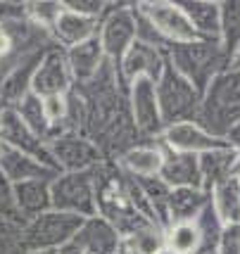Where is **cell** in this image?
<instances>
[{
	"label": "cell",
	"instance_id": "obj_13",
	"mask_svg": "<svg viewBox=\"0 0 240 254\" xmlns=\"http://www.w3.org/2000/svg\"><path fill=\"white\" fill-rule=\"evenodd\" d=\"M166 64H169V55L164 50L136 41L131 45V50L119 62L117 71H119V78L124 81V86L129 88L136 78H150L157 83L162 78Z\"/></svg>",
	"mask_w": 240,
	"mask_h": 254
},
{
	"label": "cell",
	"instance_id": "obj_10",
	"mask_svg": "<svg viewBox=\"0 0 240 254\" xmlns=\"http://www.w3.org/2000/svg\"><path fill=\"white\" fill-rule=\"evenodd\" d=\"M50 157L55 169L60 174H74V171H93L102 162H107L102 150L83 133H65L60 138H53L50 143Z\"/></svg>",
	"mask_w": 240,
	"mask_h": 254
},
{
	"label": "cell",
	"instance_id": "obj_2",
	"mask_svg": "<svg viewBox=\"0 0 240 254\" xmlns=\"http://www.w3.org/2000/svg\"><path fill=\"white\" fill-rule=\"evenodd\" d=\"M240 122V69L229 66L224 74H219L212 86L202 95L197 124L207 128L212 135L224 138Z\"/></svg>",
	"mask_w": 240,
	"mask_h": 254
},
{
	"label": "cell",
	"instance_id": "obj_12",
	"mask_svg": "<svg viewBox=\"0 0 240 254\" xmlns=\"http://www.w3.org/2000/svg\"><path fill=\"white\" fill-rule=\"evenodd\" d=\"M0 140L2 143L12 145L14 150H19L24 155H31L36 157L38 162H43L45 166L55 169V162L50 157V147L45 143L41 135L36 133L22 122L19 112L14 107H0ZM57 171V169H55ZM60 174V171H57Z\"/></svg>",
	"mask_w": 240,
	"mask_h": 254
},
{
	"label": "cell",
	"instance_id": "obj_35",
	"mask_svg": "<svg viewBox=\"0 0 240 254\" xmlns=\"http://www.w3.org/2000/svg\"><path fill=\"white\" fill-rule=\"evenodd\" d=\"M226 143H229L236 152H240V122L229 131V135H226Z\"/></svg>",
	"mask_w": 240,
	"mask_h": 254
},
{
	"label": "cell",
	"instance_id": "obj_22",
	"mask_svg": "<svg viewBox=\"0 0 240 254\" xmlns=\"http://www.w3.org/2000/svg\"><path fill=\"white\" fill-rule=\"evenodd\" d=\"M209 202H212V195L205 188H171L169 204H166V221H195Z\"/></svg>",
	"mask_w": 240,
	"mask_h": 254
},
{
	"label": "cell",
	"instance_id": "obj_8",
	"mask_svg": "<svg viewBox=\"0 0 240 254\" xmlns=\"http://www.w3.org/2000/svg\"><path fill=\"white\" fill-rule=\"evenodd\" d=\"M136 10L169 43V48L200 41L178 0H141L136 2Z\"/></svg>",
	"mask_w": 240,
	"mask_h": 254
},
{
	"label": "cell",
	"instance_id": "obj_25",
	"mask_svg": "<svg viewBox=\"0 0 240 254\" xmlns=\"http://www.w3.org/2000/svg\"><path fill=\"white\" fill-rule=\"evenodd\" d=\"M164 252L166 254H200L202 240L195 221L169 223L164 228Z\"/></svg>",
	"mask_w": 240,
	"mask_h": 254
},
{
	"label": "cell",
	"instance_id": "obj_33",
	"mask_svg": "<svg viewBox=\"0 0 240 254\" xmlns=\"http://www.w3.org/2000/svg\"><path fill=\"white\" fill-rule=\"evenodd\" d=\"M65 5L67 10L83 14V17H90V19H102V14L107 12V2L105 0H69Z\"/></svg>",
	"mask_w": 240,
	"mask_h": 254
},
{
	"label": "cell",
	"instance_id": "obj_36",
	"mask_svg": "<svg viewBox=\"0 0 240 254\" xmlns=\"http://www.w3.org/2000/svg\"><path fill=\"white\" fill-rule=\"evenodd\" d=\"M55 254H83V250L79 247V245H74V243H69V245H65V247H60Z\"/></svg>",
	"mask_w": 240,
	"mask_h": 254
},
{
	"label": "cell",
	"instance_id": "obj_6",
	"mask_svg": "<svg viewBox=\"0 0 240 254\" xmlns=\"http://www.w3.org/2000/svg\"><path fill=\"white\" fill-rule=\"evenodd\" d=\"M98 41L109 64L119 66L124 55L138 41L136 5L133 2H107V12L100 19Z\"/></svg>",
	"mask_w": 240,
	"mask_h": 254
},
{
	"label": "cell",
	"instance_id": "obj_11",
	"mask_svg": "<svg viewBox=\"0 0 240 254\" xmlns=\"http://www.w3.org/2000/svg\"><path fill=\"white\" fill-rule=\"evenodd\" d=\"M72 90H74V76L67 62V53L60 45H53L45 50V55L38 62L31 81V93L38 98H53V95H67Z\"/></svg>",
	"mask_w": 240,
	"mask_h": 254
},
{
	"label": "cell",
	"instance_id": "obj_15",
	"mask_svg": "<svg viewBox=\"0 0 240 254\" xmlns=\"http://www.w3.org/2000/svg\"><path fill=\"white\" fill-rule=\"evenodd\" d=\"M79 245L83 254H121L124 252V238L119 231L102 216H90L81 223L77 238L72 240Z\"/></svg>",
	"mask_w": 240,
	"mask_h": 254
},
{
	"label": "cell",
	"instance_id": "obj_23",
	"mask_svg": "<svg viewBox=\"0 0 240 254\" xmlns=\"http://www.w3.org/2000/svg\"><path fill=\"white\" fill-rule=\"evenodd\" d=\"M50 183L53 181H26V183L14 186V204H17V211L24 223L53 209Z\"/></svg>",
	"mask_w": 240,
	"mask_h": 254
},
{
	"label": "cell",
	"instance_id": "obj_34",
	"mask_svg": "<svg viewBox=\"0 0 240 254\" xmlns=\"http://www.w3.org/2000/svg\"><path fill=\"white\" fill-rule=\"evenodd\" d=\"M214 254H240V223H226Z\"/></svg>",
	"mask_w": 240,
	"mask_h": 254
},
{
	"label": "cell",
	"instance_id": "obj_5",
	"mask_svg": "<svg viewBox=\"0 0 240 254\" xmlns=\"http://www.w3.org/2000/svg\"><path fill=\"white\" fill-rule=\"evenodd\" d=\"M157 100H160L164 126L197 122L202 93L188 78L181 76L171 64H166L162 78L157 81Z\"/></svg>",
	"mask_w": 240,
	"mask_h": 254
},
{
	"label": "cell",
	"instance_id": "obj_17",
	"mask_svg": "<svg viewBox=\"0 0 240 254\" xmlns=\"http://www.w3.org/2000/svg\"><path fill=\"white\" fill-rule=\"evenodd\" d=\"M160 178L169 188H205L202 174H200V157L174 152L169 147H164V164Z\"/></svg>",
	"mask_w": 240,
	"mask_h": 254
},
{
	"label": "cell",
	"instance_id": "obj_32",
	"mask_svg": "<svg viewBox=\"0 0 240 254\" xmlns=\"http://www.w3.org/2000/svg\"><path fill=\"white\" fill-rule=\"evenodd\" d=\"M0 216L10 219V221L24 223L19 211H17V204H14V186L7 181V176L2 171H0Z\"/></svg>",
	"mask_w": 240,
	"mask_h": 254
},
{
	"label": "cell",
	"instance_id": "obj_18",
	"mask_svg": "<svg viewBox=\"0 0 240 254\" xmlns=\"http://www.w3.org/2000/svg\"><path fill=\"white\" fill-rule=\"evenodd\" d=\"M131 178H157L164 164L162 143H138L114 162Z\"/></svg>",
	"mask_w": 240,
	"mask_h": 254
},
{
	"label": "cell",
	"instance_id": "obj_9",
	"mask_svg": "<svg viewBox=\"0 0 240 254\" xmlns=\"http://www.w3.org/2000/svg\"><path fill=\"white\" fill-rule=\"evenodd\" d=\"M129 110L136 133L143 143H160L164 133V119L157 100V83L150 78H136L129 86Z\"/></svg>",
	"mask_w": 240,
	"mask_h": 254
},
{
	"label": "cell",
	"instance_id": "obj_24",
	"mask_svg": "<svg viewBox=\"0 0 240 254\" xmlns=\"http://www.w3.org/2000/svg\"><path fill=\"white\" fill-rule=\"evenodd\" d=\"M236 157H238V152L231 145H224V147H217V150H209L205 155H200V174H202L205 188L212 190L214 186L229 181L231 169L236 164Z\"/></svg>",
	"mask_w": 240,
	"mask_h": 254
},
{
	"label": "cell",
	"instance_id": "obj_1",
	"mask_svg": "<svg viewBox=\"0 0 240 254\" xmlns=\"http://www.w3.org/2000/svg\"><path fill=\"white\" fill-rule=\"evenodd\" d=\"M74 88L86 107L83 135L98 145L107 162H117L126 150L143 143L129 110V88L124 86L114 64L107 62L93 81Z\"/></svg>",
	"mask_w": 240,
	"mask_h": 254
},
{
	"label": "cell",
	"instance_id": "obj_28",
	"mask_svg": "<svg viewBox=\"0 0 240 254\" xmlns=\"http://www.w3.org/2000/svg\"><path fill=\"white\" fill-rule=\"evenodd\" d=\"M14 110L19 112V117H22V122L31 128L36 135H41L45 143H50V138H53V133H50V124L45 119V110H43V98H38V95H24L17 105H14Z\"/></svg>",
	"mask_w": 240,
	"mask_h": 254
},
{
	"label": "cell",
	"instance_id": "obj_37",
	"mask_svg": "<svg viewBox=\"0 0 240 254\" xmlns=\"http://www.w3.org/2000/svg\"><path fill=\"white\" fill-rule=\"evenodd\" d=\"M26 254H55V252H26Z\"/></svg>",
	"mask_w": 240,
	"mask_h": 254
},
{
	"label": "cell",
	"instance_id": "obj_7",
	"mask_svg": "<svg viewBox=\"0 0 240 254\" xmlns=\"http://www.w3.org/2000/svg\"><path fill=\"white\" fill-rule=\"evenodd\" d=\"M86 219L48 209L45 214L24 223V245L26 252H57L77 238L81 223Z\"/></svg>",
	"mask_w": 240,
	"mask_h": 254
},
{
	"label": "cell",
	"instance_id": "obj_20",
	"mask_svg": "<svg viewBox=\"0 0 240 254\" xmlns=\"http://www.w3.org/2000/svg\"><path fill=\"white\" fill-rule=\"evenodd\" d=\"M98 29H100V19H90V17H83V14H77V12L67 10L65 5V12L60 14L57 24L53 26V43L60 45L62 50H69L74 45H81L95 38L98 36Z\"/></svg>",
	"mask_w": 240,
	"mask_h": 254
},
{
	"label": "cell",
	"instance_id": "obj_29",
	"mask_svg": "<svg viewBox=\"0 0 240 254\" xmlns=\"http://www.w3.org/2000/svg\"><path fill=\"white\" fill-rule=\"evenodd\" d=\"M195 226H197V231H200V240H202V252L200 254H214L217 252L219 240H221V233L226 228V223L221 221V216H219L217 209L212 207V202H209L207 207H205V211L195 219Z\"/></svg>",
	"mask_w": 240,
	"mask_h": 254
},
{
	"label": "cell",
	"instance_id": "obj_31",
	"mask_svg": "<svg viewBox=\"0 0 240 254\" xmlns=\"http://www.w3.org/2000/svg\"><path fill=\"white\" fill-rule=\"evenodd\" d=\"M65 12V2H53V0H36V2H26V19L43 29V31H53L57 24L60 14Z\"/></svg>",
	"mask_w": 240,
	"mask_h": 254
},
{
	"label": "cell",
	"instance_id": "obj_21",
	"mask_svg": "<svg viewBox=\"0 0 240 254\" xmlns=\"http://www.w3.org/2000/svg\"><path fill=\"white\" fill-rule=\"evenodd\" d=\"M200 41H221V0H181Z\"/></svg>",
	"mask_w": 240,
	"mask_h": 254
},
{
	"label": "cell",
	"instance_id": "obj_30",
	"mask_svg": "<svg viewBox=\"0 0 240 254\" xmlns=\"http://www.w3.org/2000/svg\"><path fill=\"white\" fill-rule=\"evenodd\" d=\"M124 247L136 254H164V228L150 223L124 240Z\"/></svg>",
	"mask_w": 240,
	"mask_h": 254
},
{
	"label": "cell",
	"instance_id": "obj_16",
	"mask_svg": "<svg viewBox=\"0 0 240 254\" xmlns=\"http://www.w3.org/2000/svg\"><path fill=\"white\" fill-rule=\"evenodd\" d=\"M0 171L7 176L12 186L26 183V181H53L57 171L38 162L36 157L24 155L19 150H14L12 145L0 140Z\"/></svg>",
	"mask_w": 240,
	"mask_h": 254
},
{
	"label": "cell",
	"instance_id": "obj_27",
	"mask_svg": "<svg viewBox=\"0 0 240 254\" xmlns=\"http://www.w3.org/2000/svg\"><path fill=\"white\" fill-rule=\"evenodd\" d=\"M221 48L233 60L240 50V0H221Z\"/></svg>",
	"mask_w": 240,
	"mask_h": 254
},
{
	"label": "cell",
	"instance_id": "obj_19",
	"mask_svg": "<svg viewBox=\"0 0 240 254\" xmlns=\"http://www.w3.org/2000/svg\"><path fill=\"white\" fill-rule=\"evenodd\" d=\"M65 53L69 69H72V76H74V86H83L88 81H93L102 71V66L107 64V57H105V50L100 45L98 36L86 41V43L69 48Z\"/></svg>",
	"mask_w": 240,
	"mask_h": 254
},
{
	"label": "cell",
	"instance_id": "obj_26",
	"mask_svg": "<svg viewBox=\"0 0 240 254\" xmlns=\"http://www.w3.org/2000/svg\"><path fill=\"white\" fill-rule=\"evenodd\" d=\"M212 207L224 223H240V181L229 178L209 190Z\"/></svg>",
	"mask_w": 240,
	"mask_h": 254
},
{
	"label": "cell",
	"instance_id": "obj_4",
	"mask_svg": "<svg viewBox=\"0 0 240 254\" xmlns=\"http://www.w3.org/2000/svg\"><path fill=\"white\" fill-rule=\"evenodd\" d=\"M50 199L55 211L74 214L81 219L98 216V169L57 174L50 183Z\"/></svg>",
	"mask_w": 240,
	"mask_h": 254
},
{
	"label": "cell",
	"instance_id": "obj_3",
	"mask_svg": "<svg viewBox=\"0 0 240 254\" xmlns=\"http://www.w3.org/2000/svg\"><path fill=\"white\" fill-rule=\"evenodd\" d=\"M169 64L205 95L212 81L231 66V57L217 41H193L174 45L169 50Z\"/></svg>",
	"mask_w": 240,
	"mask_h": 254
},
{
	"label": "cell",
	"instance_id": "obj_14",
	"mask_svg": "<svg viewBox=\"0 0 240 254\" xmlns=\"http://www.w3.org/2000/svg\"><path fill=\"white\" fill-rule=\"evenodd\" d=\"M160 143L174 152H186V155H205L209 150H217L229 145L224 138L212 135L207 128H202L197 122H186V124H174V126H166L160 138Z\"/></svg>",
	"mask_w": 240,
	"mask_h": 254
}]
</instances>
